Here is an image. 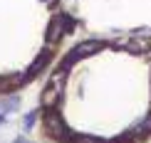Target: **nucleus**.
<instances>
[{"label":"nucleus","mask_w":151,"mask_h":143,"mask_svg":"<svg viewBox=\"0 0 151 143\" xmlns=\"http://www.w3.org/2000/svg\"><path fill=\"white\" fill-rule=\"evenodd\" d=\"M72 25L65 0H0V91L45 72Z\"/></svg>","instance_id":"nucleus-2"},{"label":"nucleus","mask_w":151,"mask_h":143,"mask_svg":"<svg viewBox=\"0 0 151 143\" xmlns=\"http://www.w3.org/2000/svg\"><path fill=\"white\" fill-rule=\"evenodd\" d=\"M40 106L55 143L151 138V35L72 45L50 72Z\"/></svg>","instance_id":"nucleus-1"}]
</instances>
